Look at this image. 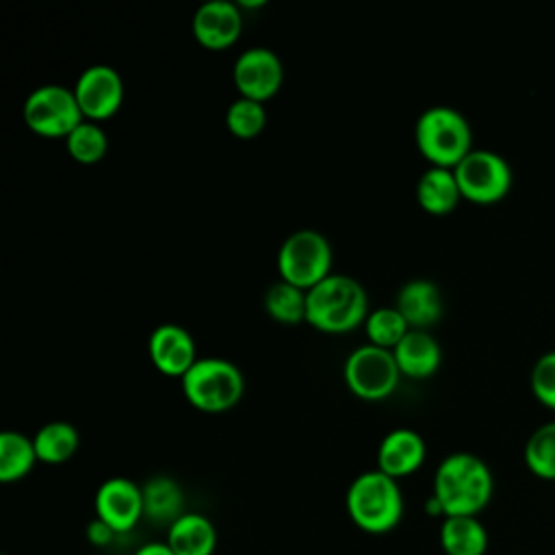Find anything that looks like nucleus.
<instances>
[{
  "label": "nucleus",
  "instance_id": "obj_21",
  "mask_svg": "<svg viewBox=\"0 0 555 555\" xmlns=\"http://www.w3.org/2000/svg\"><path fill=\"white\" fill-rule=\"evenodd\" d=\"M440 546L444 555H483L488 531L477 516H447L440 525Z\"/></svg>",
  "mask_w": 555,
  "mask_h": 555
},
{
  "label": "nucleus",
  "instance_id": "obj_10",
  "mask_svg": "<svg viewBox=\"0 0 555 555\" xmlns=\"http://www.w3.org/2000/svg\"><path fill=\"white\" fill-rule=\"evenodd\" d=\"M72 91L76 95L82 117L95 124H102L117 115L126 93L121 74L104 63L85 67L76 78Z\"/></svg>",
  "mask_w": 555,
  "mask_h": 555
},
{
  "label": "nucleus",
  "instance_id": "obj_7",
  "mask_svg": "<svg viewBox=\"0 0 555 555\" xmlns=\"http://www.w3.org/2000/svg\"><path fill=\"white\" fill-rule=\"evenodd\" d=\"M343 382L353 397L377 403L386 401L399 388L401 371L390 349L364 343L345 358Z\"/></svg>",
  "mask_w": 555,
  "mask_h": 555
},
{
  "label": "nucleus",
  "instance_id": "obj_31",
  "mask_svg": "<svg viewBox=\"0 0 555 555\" xmlns=\"http://www.w3.org/2000/svg\"><path fill=\"white\" fill-rule=\"evenodd\" d=\"M134 555H176L167 542H147L134 551Z\"/></svg>",
  "mask_w": 555,
  "mask_h": 555
},
{
  "label": "nucleus",
  "instance_id": "obj_8",
  "mask_svg": "<svg viewBox=\"0 0 555 555\" xmlns=\"http://www.w3.org/2000/svg\"><path fill=\"white\" fill-rule=\"evenodd\" d=\"M24 124L43 139H67V134L85 121L72 87L41 85L28 93L22 108Z\"/></svg>",
  "mask_w": 555,
  "mask_h": 555
},
{
  "label": "nucleus",
  "instance_id": "obj_5",
  "mask_svg": "<svg viewBox=\"0 0 555 555\" xmlns=\"http://www.w3.org/2000/svg\"><path fill=\"white\" fill-rule=\"evenodd\" d=\"M184 399L199 412L221 414L238 405L245 395L243 371L225 358L210 356L197 362L180 379Z\"/></svg>",
  "mask_w": 555,
  "mask_h": 555
},
{
  "label": "nucleus",
  "instance_id": "obj_29",
  "mask_svg": "<svg viewBox=\"0 0 555 555\" xmlns=\"http://www.w3.org/2000/svg\"><path fill=\"white\" fill-rule=\"evenodd\" d=\"M531 395L540 405L555 412V349L542 353L529 373Z\"/></svg>",
  "mask_w": 555,
  "mask_h": 555
},
{
  "label": "nucleus",
  "instance_id": "obj_27",
  "mask_svg": "<svg viewBox=\"0 0 555 555\" xmlns=\"http://www.w3.org/2000/svg\"><path fill=\"white\" fill-rule=\"evenodd\" d=\"M364 332L366 343L382 349H395L399 340L410 332V325L395 306H384L369 312L364 321Z\"/></svg>",
  "mask_w": 555,
  "mask_h": 555
},
{
  "label": "nucleus",
  "instance_id": "obj_3",
  "mask_svg": "<svg viewBox=\"0 0 555 555\" xmlns=\"http://www.w3.org/2000/svg\"><path fill=\"white\" fill-rule=\"evenodd\" d=\"M414 143L429 167L447 169H455L475 150L468 119L447 104H434L416 117Z\"/></svg>",
  "mask_w": 555,
  "mask_h": 555
},
{
  "label": "nucleus",
  "instance_id": "obj_6",
  "mask_svg": "<svg viewBox=\"0 0 555 555\" xmlns=\"http://www.w3.org/2000/svg\"><path fill=\"white\" fill-rule=\"evenodd\" d=\"M332 243L317 230L301 228L291 232L278 247L275 267L280 280L310 291L332 271Z\"/></svg>",
  "mask_w": 555,
  "mask_h": 555
},
{
  "label": "nucleus",
  "instance_id": "obj_14",
  "mask_svg": "<svg viewBox=\"0 0 555 555\" xmlns=\"http://www.w3.org/2000/svg\"><path fill=\"white\" fill-rule=\"evenodd\" d=\"M191 33L204 50L221 52L232 48L243 33L241 7L228 0L202 4L191 20Z\"/></svg>",
  "mask_w": 555,
  "mask_h": 555
},
{
  "label": "nucleus",
  "instance_id": "obj_30",
  "mask_svg": "<svg viewBox=\"0 0 555 555\" xmlns=\"http://www.w3.org/2000/svg\"><path fill=\"white\" fill-rule=\"evenodd\" d=\"M115 535H117V533H115L108 525H104L102 520H98V518L87 527V538H89V542H91L93 546H106Z\"/></svg>",
  "mask_w": 555,
  "mask_h": 555
},
{
  "label": "nucleus",
  "instance_id": "obj_20",
  "mask_svg": "<svg viewBox=\"0 0 555 555\" xmlns=\"http://www.w3.org/2000/svg\"><path fill=\"white\" fill-rule=\"evenodd\" d=\"M143 512L145 518L160 525H171L184 514V494L176 479L167 475L150 477L143 486Z\"/></svg>",
  "mask_w": 555,
  "mask_h": 555
},
{
  "label": "nucleus",
  "instance_id": "obj_19",
  "mask_svg": "<svg viewBox=\"0 0 555 555\" xmlns=\"http://www.w3.org/2000/svg\"><path fill=\"white\" fill-rule=\"evenodd\" d=\"M165 542L176 555H212L217 548V529L208 516L184 512L167 527Z\"/></svg>",
  "mask_w": 555,
  "mask_h": 555
},
{
  "label": "nucleus",
  "instance_id": "obj_16",
  "mask_svg": "<svg viewBox=\"0 0 555 555\" xmlns=\"http://www.w3.org/2000/svg\"><path fill=\"white\" fill-rule=\"evenodd\" d=\"M408 321L410 330H429L442 319L444 299L436 282L427 278H412L401 284L392 304Z\"/></svg>",
  "mask_w": 555,
  "mask_h": 555
},
{
  "label": "nucleus",
  "instance_id": "obj_11",
  "mask_svg": "<svg viewBox=\"0 0 555 555\" xmlns=\"http://www.w3.org/2000/svg\"><path fill=\"white\" fill-rule=\"evenodd\" d=\"M232 82L238 91V98L264 104L282 89V59L271 48L251 46L236 56L232 65Z\"/></svg>",
  "mask_w": 555,
  "mask_h": 555
},
{
  "label": "nucleus",
  "instance_id": "obj_2",
  "mask_svg": "<svg viewBox=\"0 0 555 555\" xmlns=\"http://www.w3.org/2000/svg\"><path fill=\"white\" fill-rule=\"evenodd\" d=\"M369 312L366 288L351 275L330 273L308 291L306 323L321 334H349L364 325Z\"/></svg>",
  "mask_w": 555,
  "mask_h": 555
},
{
  "label": "nucleus",
  "instance_id": "obj_22",
  "mask_svg": "<svg viewBox=\"0 0 555 555\" xmlns=\"http://www.w3.org/2000/svg\"><path fill=\"white\" fill-rule=\"evenodd\" d=\"M37 460L43 464H63L74 457L80 444L78 429L67 421H50L33 436Z\"/></svg>",
  "mask_w": 555,
  "mask_h": 555
},
{
  "label": "nucleus",
  "instance_id": "obj_23",
  "mask_svg": "<svg viewBox=\"0 0 555 555\" xmlns=\"http://www.w3.org/2000/svg\"><path fill=\"white\" fill-rule=\"evenodd\" d=\"M262 306L264 312L282 325H297L306 321V310H308V291L288 284L278 278L264 295H262Z\"/></svg>",
  "mask_w": 555,
  "mask_h": 555
},
{
  "label": "nucleus",
  "instance_id": "obj_25",
  "mask_svg": "<svg viewBox=\"0 0 555 555\" xmlns=\"http://www.w3.org/2000/svg\"><path fill=\"white\" fill-rule=\"evenodd\" d=\"M525 466L544 481H555V421L535 427L522 449Z\"/></svg>",
  "mask_w": 555,
  "mask_h": 555
},
{
  "label": "nucleus",
  "instance_id": "obj_26",
  "mask_svg": "<svg viewBox=\"0 0 555 555\" xmlns=\"http://www.w3.org/2000/svg\"><path fill=\"white\" fill-rule=\"evenodd\" d=\"M65 150L72 160L80 165H95L108 152V134L102 124L85 119L65 139Z\"/></svg>",
  "mask_w": 555,
  "mask_h": 555
},
{
  "label": "nucleus",
  "instance_id": "obj_1",
  "mask_svg": "<svg viewBox=\"0 0 555 555\" xmlns=\"http://www.w3.org/2000/svg\"><path fill=\"white\" fill-rule=\"evenodd\" d=\"M494 477L490 466L475 453H449L434 473L431 496L447 516H477L492 499Z\"/></svg>",
  "mask_w": 555,
  "mask_h": 555
},
{
  "label": "nucleus",
  "instance_id": "obj_15",
  "mask_svg": "<svg viewBox=\"0 0 555 555\" xmlns=\"http://www.w3.org/2000/svg\"><path fill=\"white\" fill-rule=\"evenodd\" d=\"M427 457V444L416 429L397 427L390 429L377 447V470L392 479L416 473Z\"/></svg>",
  "mask_w": 555,
  "mask_h": 555
},
{
  "label": "nucleus",
  "instance_id": "obj_24",
  "mask_svg": "<svg viewBox=\"0 0 555 555\" xmlns=\"http://www.w3.org/2000/svg\"><path fill=\"white\" fill-rule=\"evenodd\" d=\"M33 438L22 431L7 429L0 434V481L13 483L24 479L37 464Z\"/></svg>",
  "mask_w": 555,
  "mask_h": 555
},
{
  "label": "nucleus",
  "instance_id": "obj_28",
  "mask_svg": "<svg viewBox=\"0 0 555 555\" xmlns=\"http://www.w3.org/2000/svg\"><path fill=\"white\" fill-rule=\"evenodd\" d=\"M267 126V108L260 102L236 98L225 108V128L232 137L249 141L256 139Z\"/></svg>",
  "mask_w": 555,
  "mask_h": 555
},
{
  "label": "nucleus",
  "instance_id": "obj_12",
  "mask_svg": "<svg viewBox=\"0 0 555 555\" xmlns=\"http://www.w3.org/2000/svg\"><path fill=\"white\" fill-rule=\"evenodd\" d=\"M93 509L95 518L108 525L117 535L128 533L145 518L143 490L128 477H108L95 490Z\"/></svg>",
  "mask_w": 555,
  "mask_h": 555
},
{
  "label": "nucleus",
  "instance_id": "obj_13",
  "mask_svg": "<svg viewBox=\"0 0 555 555\" xmlns=\"http://www.w3.org/2000/svg\"><path fill=\"white\" fill-rule=\"evenodd\" d=\"M147 356L158 373L178 379H182L199 358L195 338L178 323H160L152 330L147 338Z\"/></svg>",
  "mask_w": 555,
  "mask_h": 555
},
{
  "label": "nucleus",
  "instance_id": "obj_17",
  "mask_svg": "<svg viewBox=\"0 0 555 555\" xmlns=\"http://www.w3.org/2000/svg\"><path fill=\"white\" fill-rule=\"evenodd\" d=\"M390 351L401 377L408 379H427L442 364V347L429 330H410Z\"/></svg>",
  "mask_w": 555,
  "mask_h": 555
},
{
  "label": "nucleus",
  "instance_id": "obj_18",
  "mask_svg": "<svg viewBox=\"0 0 555 555\" xmlns=\"http://www.w3.org/2000/svg\"><path fill=\"white\" fill-rule=\"evenodd\" d=\"M416 204L434 217H444L457 208L462 193L455 180L453 169L447 167H427L414 186Z\"/></svg>",
  "mask_w": 555,
  "mask_h": 555
},
{
  "label": "nucleus",
  "instance_id": "obj_9",
  "mask_svg": "<svg viewBox=\"0 0 555 555\" xmlns=\"http://www.w3.org/2000/svg\"><path fill=\"white\" fill-rule=\"evenodd\" d=\"M462 199L488 206L501 202L514 184L512 165L494 150L475 147L455 169Z\"/></svg>",
  "mask_w": 555,
  "mask_h": 555
},
{
  "label": "nucleus",
  "instance_id": "obj_4",
  "mask_svg": "<svg viewBox=\"0 0 555 555\" xmlns=\"http://www.w3.org/2000/svg\"><path fill=\"white\" fill-rule=\"evenodd\" d=\"M345 505L351 522L364 533H388L403 518V494L397 479L382 470L360 473L347 488Z\"/></svg>",
  "mask_w": 555,
  "mask_h": 555
}]
</instances>
